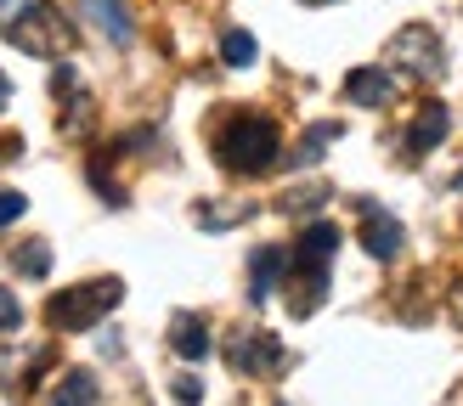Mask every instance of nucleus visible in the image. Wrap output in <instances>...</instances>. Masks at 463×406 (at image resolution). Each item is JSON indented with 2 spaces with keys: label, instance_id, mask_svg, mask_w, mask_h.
<instances>
[{
  "label": "nucleus",
  "instance_id": "nucleus-1",
  "mask_svg": "<svg viewBox=\"0 0 463 406\" xmlns=\"http://www.w3.org/2000/svg\"><path fill=\"white\" fill-rule=\"evenodd\" d=\"M334 248H339V226L334 220H317L299 232V248L288 260V310L294 316H311L322 305V293H328V265H334Z\"/></svg>",
  "mask_w": 463,
  "mask_h": 406
},
{
  "label": "nucleus",
  "instance_id": "nucleus-2",
  "mask_svg": "<svg viewBox=\"0 0 463 406\" xmlns=\"http://www.w3.org/2000/svg\"><path fill=\"white\" fill-rule=\"evenodd\" d=\"M283 152V135L266 113H232V119L215 130V158L238 175H266Z\"/></svg>",
  "mask_w": 463,
  "mask_h": 406
},
{
  "label": "nucleus",
  "instance_id": "nucleus-3",
  "mask_svg": "<svg viewBox=\"0 0 463 406\" xmlns=\"http://www.w3.org/2000/svg\"><path fill=\"white\" fill-rule=\"evenodd\" d=\"M6 40L17 45V51H29V57H62L68 45H74V23H68L52 0H34V6L12 12Z\"/></svg>",
  "mask_w": 463,
  "mask_h": 406
},
{
  "label": "nucleus",
  "instance_id": "nucleus-4",
  "mask_svg": "<svg viewBox=\"0 0 463 406\" xmlns=\"http://www.w3.org/2000/svg\"><path fill=\"white\" fill-rule=\"evenodd\" d=\"M119 300H125V282L119 277H102V282H85V288L57 293V300L45 305V322H52L57 333H85V328H97Z\"/></svg>",
  "mask_w": 463,
  "mask_h": 406
},
{
  "label": "nucleus",
  "instance_id": "nucleus-5",
  "mask_svg": "<svg viewBox=\"0 0 463 406\" xmlns=\"http://www.w3.org/2000/svg\"><path fill=\"white\" fill-rule=\"evenodd\" d=\"M390 62L407 68L412 79H441L447 74V51H441V40H435V29H424V23H412V29H402L390 40Z\"/></svg>",
  "mask_w": 463,
  "mask_h": 406
},
{
  "label": "nucleus",
  "instance_id": "nucleus-6",
  "mask_svg": "<svg viewBox=\"0 0 463 406\" xmlns=\"http://www.w3.org/2000/svg\"><path fill=\"white\" fill-rule=\"evenodd\" d=\"M226 361H232V367H238V373L249 378V373H277V367L288 361V350L277 345L271 333H238V338L226 345Z\"/></svg>",
  "mask_w": 463,
  "mask_h": 406
},
{
  "label": "nucleus",
  "instance_id": "nucleus-7",
  "mask_svg": "<svg viewBox=\"0 0 463 406\" xmlns=\"http://www.w3.org/2000/svg\"><path fill=\"white\" fill-rule=\"evenodd\" d=\"M402 243H407L402 220L390 209H379V203H362V248H367V254H373V260H396Z\"/></svg>",
  "mask_w": 463,
  "mask_h": 406
},
{
  "label": "nucleus",
  "instance_id": "nucleus-8",
  "mask_svg": "<svg viewBox=\"0 0 463 406\" xmlns=\"http://www.w3.org/2000/svg\"><path fill=\"white\" fill-rule=\"evenodd\" d=\"M402 97V85L390 68H356L351 79H345V102H356V107H390Z\"/></svg>",
  "mask_w": 463,
  "mask_h": 406
},
{
  "label": "nucleus",
  "instance_id": "nucleus-9",
  "mask_svg": "<svg viewBox=\"0 0 463 406\" xmlns=\"http://www.w3.org/2000/svg\"><path fill=\"white\" fill-rule=\"evenodd\" d=\"M288 260L294 254H283V248H260L254 254V265H249V300L254 305H266L277 293V277H288Z\"/></svg>",
  "mask_w": 463,
  "mask_h": 406
},
{
  "label": "nucleus",
  "instance_id": "nucleus-10",
  "mask_svg": "<svg viewBox=\"0 0 463 406\" xmlns=\"http://www.w3.org/2000/svg\"><path fill=\"white\" fill-rule=\"evenodd\" d=\"M447 130H452V113L441 102H424L419 107V119H412L407 130V152H430V147H441L447 142Z\"/></svg>",
  "mask_w": 463,
  "mask_h": 406
},
{
  "label": "nucleus",
  "instance_id": "nucleus-11",
  "mask_svg": "<svg viewBox=\"0 0 463 406\" xmlns=\"http://www.w3.org/2000/svg\"><path fill=\"white\" fill-rule=\"evenodd\" d=\"M170 350L181 361H203V355H210V322L193 316V310H181L175 322H170Z\"/></svg>",
  "mask_w": 463,
  "mask_h": 406
},
{
  "label": "nucleus",
  "instance_id": "nucleus-12",
  "mask_svg": "<svg viewBox=\"0 0 463 406\" xmlns=\"http://www.w3.org/2000/svg\"><path fill=\"white\" fill-rule=\"evenodd\" d=\"M85 17L97 23V29L113 40V45H130V12H125V0H85Z\"/></svg>",
  "mask_w": 463,
  "mask_h": 406
},
{
  "label": "nucleus",
  "instance_id": "nucleus-13",
  "mask_svg": "<svg viewBox=\"0 0 463 406\" xmlns=\"http://www.w3.org/2000/svg\"><path fill=\"white\" fill-rule=\"evenodd\" d=\"M52 406H97V378H90L85 367L62 373L57 390H52Z\"/></svg>",
  "mask_w": 463,
  "mask_h": 406
},
{
  "label": "nucleus",
  "instance_id": "nucleus-14",
  "mask_svg": "<svg viewBox=\"0 0 463 406\" xmlns=\"http://www.w3.org/2000/svg\"><path fill=\"white\" fill-rule=\"evenodd\" d=\"M254 57H260L254 34H243V29H226V34H221V62H226V68H249Z\"/></svg>",
  "mask_w": 463,
  "mask_h": 406
},
{
  "label": "nucleus",
  "instance_id": "nucleus-15",
  "mask_svg": "<svg viewBox=\"0 0 463 406\" xmlns=\"http://www.w3.org/2000/svg\"><path fill=\"white\" fill-rule=\"evenodd\" d=\"M339 130H345V125H334V119L311 125V130H306V142H299V152H294V164H317V158H322V147H328V142H339Z\"/></svg>",
  "mask_w": 463,
  "mask_h": 406
},
{
  "label": "nucleus",
  "instance_id": "nucleus-16",
  "mask_svg": "<svg viewBox=\"0 0 463 406\" xmlns=\"http://www.w3.org/2000/svg\"><path fill=\"white\" fill-rule=\"evenodd\" d=\"M12 265L23 271V277H45V271H52V254H45V243H23L12 254Z\"/></svg>",
  "mask_w": 463,
  "mask_h": 406
},
{
  "label": "nucleus",
  "instance_id": "nucleus-17",
  "mask_svg": "<svg viewBox=\"0 0 463 406\" xmlns=\"http://www.w3.org/2000/svg\"><path fill=\"white\" fill-rule=\"evenodd\" d=\"M170 395H175L181 406H198V401H203V383H198L193 373H181V378H175V390H170Z\"/></svg>",
  "mask_w": 463,
  "mask_h": 406
},
{
  "label": "nucleus",
  "instance_id": "nucleus-18",
  "mask_svg": "<svg viewBox=\"0 0 463 406\" xmlns=\"http://www.w3.org/2000/svg\"><path fill=\"white\" fill-rule=\"evenodd\" d=\"M23 209H29V198H23V192H0V226L23 220Z\"/></svg>",
  "mask_w": 463,
  "mask_h": 406
},
{
  "label": "nucleus",
  "instance_id": "nucleus-19",
  "mask_svg": "<svg viewBox=\"0 0 463 406\" xmlns=\"http://www.w3.org/2000/svg\"><path fill=\"white\" fill-rule=\"evenodd\" d=\"M23 322V305H17V293H6V288H0V333H6V328H17Z\"/></svg>",
  "mask_w": 463,
  "mask_h": 406
},
{
  "label": "nucleus",
  "instance_id": "nucleus-20",
  "mask_svg": "<svg viewBox=\"0 0 463 406\" xmlns=\"http://www.w3.org/2000/svg\"><path fill=\"white\" fill-rule=\"evenodd\" d=\"M6 97H12V79L0 74V113H6Z\"/></svg>",
  "mask_w": 463,
  "mask_h": 406
},
{
  "label": "nucleus",
  "instance_id": "nucleus-21",
  "mask_svg": "<svg viewBox=\"0 0 463 406\" xmlns=\"http://www.w3.org/2000/svg\"><path fill=\"white\" fill-rule=\"evenodd\" d=\"M299 6H334V0H299Z\"/></svg>",
  "mask_w": 463,
  "mask_h": 406
},
{
  "label": "nucleus",
  "instance_id": "nucleus-22",
  "mask_svg": "<svg viewBox=\"0 0 463 406\" xmlns=\"http://www.w3.org/2000/svg\"><path fill=\"white\" fill-rule=\"evenodd\" d=\"M452 187H458V192H463V170H458V180H452Z\"/></svg>",
  "mask_w": 463,
  "mask_h": 406
},
{
  "label": "nucleus",
  "instance_id": "nucleus-23",
  "mask_svg": "<svg viewBox=\"0 0 463 406\" xmlns=\"http://www.w3.org/2000/svg\"><path fill=\"white\" fill-rule=\"evenodd\" d=\"M0 6H12V0H0Z\"/></svg>",
  "mask_w": 463,
  "mask_h": 406
}]
</instances>
